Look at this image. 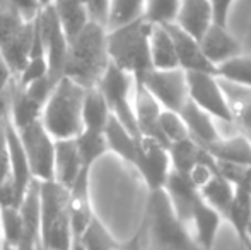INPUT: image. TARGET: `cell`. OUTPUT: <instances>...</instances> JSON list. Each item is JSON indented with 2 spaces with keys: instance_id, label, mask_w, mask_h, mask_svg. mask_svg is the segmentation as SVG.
<instances>
[{
  "instance_id": "cell-44",
  "label": "cell",
  "mask_w": 251,
  "mask_h": 250,
  "mask_svg": "<svg viewBox=\"0 0 251 250\" xmlns=\"http://www.w3.org/2000/svg\"><path fill=\"white\" fill-rule=\"evenodd\" d=\"M36 250H50V249H45V247H41V245H38Z\"/></svg>"
},
{
  "instance_id": "cell-3",
  "label": "cell",
  "mask_w": 251,
  "mask_h": 250,
  "mask_svg": "<svg viewBox=\"0 0 251 250\" xmlns=\"http://www.w3.org/2000/svg\"><path fill=\"white\" fill-rule=\"evenodd\" d=\"M86 87L60 77L41 111V124L55 140L74 139L82 132V101Z\"/></svg>"
},
{
  "instance_id": "cell-24",
  "label": "cell",
  "mask_w": 251,
  "mask_h": 250,
  "mask_svg": "<svg viewBox=\"0 0 251 250\" xmlns=\"http://www.w3.org/2000/svg\"><path fill=\"white\" fill-rule=\"evenodd\" d=\"M251 218V190L248 185H234V197H232L231 207L224 220L234 230L238 240L243 244L246 250H251L248 240H246V226Z\"/></svg>"
},
{
  "instance_id": "cell-23",
  "label": "cell",
  "mask_w": 251,
  "mask_h": 250,
  "mask_svg": "<svg viewBox=\"0 0 251 250\" xmlns=\"http://www.w3.org/2000/svg\"><path fill=\"white\" fill-rule=\"evenodd\" d=\"M48 5L53 9L67 38L72 40L91 21L89 10L84 0H50Z\"/></svg>"
},
{
  "instance_id": "cell-17",
  "label": "cell",
  "mask_w": 251,
  "mask_h": 250,
  "mask_svg": "<svg viewBox=\"0 0 251 250\" xmlns=\"http://www.w3.org/2000/svg\"><path fill=\"white\" fill-rule=\"evenodd\" d=\"M133 110H135V122L139 136L151 137L159 140L161 144L168 146L159 129V115H161V105L151 96V93L135 81V96H133Z\"/></svg>"
},
{
  "instance_id": "cell-19",
  "label": "cell",
  "mask_w": 251,
  "mask_h": 250,
  "mask_svg": "<svg viewBox=\"0 0 251 250\" xmlns=\"http://www.w3.org/2000/svg\"><path fill=\"white\" fill-rule=\"evenodd\" d=\"M205 149L217 163L251 168V142L243 132L239 136L227 137V139L221 137Z\"/></svg>"
},
{
  "instance_id": "cell-16",
  "label": "cell",
  "mask_w": 251,
  "mask_h": 250,
  "mask_svg": "<svg viewBox=\"0 0 251 250\" xmlns=\"http://www.w3.org/2000/svg\"><path fill=\"white\" fill-rule=\"evenodd\" d=\"M84 170L75 137L74 139L55 140V156H53V180L69 190ZM89 170V168H87Z\"/></svg>"
},
{
  "instance_id": "cell-40",
  "label": "cell",
  "mask_w": 251,
  "mask_h": 250,
  "mask_svg": "<svg viewBox=\"0 0 251 250\" xmlns=\"http://www.w3.org/2000/svg\"><path fill=\"white\" fill-rule=\"evenodd\" d=\"M246 240H248L250 247H251V218L248 221V226H246Z\"/></svg>"
},
{
  "instance_id": "cell-18",
  "label": "cell",
  "mask_w": 251,
  "mask_h": 250,
  "mask_svg": "<svg viewBox=\"0 0 251 250\" xmlns=\"http://www.w3.org/2000/svg\"><path fill=\"white\" fill-rule=\"evenodd\" d=\"M214 23V14L208 0H181L175 24L185 33L200 40Z\"/></svg>"
},
{
  "instance_id": "cell-29",
  "label": "cell",
  "mask_w": 251,
  "mask_h": 250,
  "mask_svg": "<svg viewBox=\"0 0 251 250\" xmlns=\"http://www.w3.org/2000/svg\"><path fill=\"white\" fill-rule=\"evenodd\" d=\"M75 144L84 168H89V170H93L98 160H101L108 153L104 132H98V130H82L75 137Z\"/></svg>"
},
{
  "instance_id": "cell-8",
  "label": "cell",
  "mask_w": 251,
  "mask_h": 250,
  "mask_svg": "<svg viewBox=\"0 0 251 250\" xmlns=\"http://www.w3.org/2000/svg\"><path fill=\"white\" fill-rule=\"evenodd\" d=\"M17 136L23 144L31 177L38 182L53 180V156H55V139L48 134L41 118L19 127Z\"/></svg>"
},
{
  "instance_id": "cell-30",
  "label": "cell",
  "mask_w": 251,
  "mask_h": 250,
  "mask_svg": "<svg viewBox=\"0 0 251 250\" xmlns=\"http://www.w3.org/2000/svg\"><path fill=\"white\" fill-rule=\"evenodd\" d=\"M0 231L3 244L21 250L24 244V224L17 206H0Z\"/></svg>"
},
{
  "instance_id": "cell-32",
  "label": "cell",
  "mask_w": 251,
  "mask_h": 250,
  "mask_svg": "<svg viewBox=\"0 0 251 250\" xmlns=\"http://www.w3.org/2000/svg\"><path fill=\"white\" fill-rule=\"evenodd\" d=\"M181 0H146L144 17L151 24L175 23Z\"/></svg>"
},
{
  "instance_id": "cell-5",
  "label": "cell",
  "mask_w": 251,
  "mask_h": 250,
  "mask_svg": "<svg viewBox=\"0 0 251 250\" xmlns=\"http://www.w3.org/2000/svg\"><path fill=\"white\" fill-rule=\"evenodd\" d=\"M144 223L161 250H200L190 228L176 214L164 189L149 192Z\"/></svg>"
},
{
  "instance_id": "cell-10",
  "label": "cell",
  "mask_w": 251,
  "mask_h": 250,
  "mask_svg": "<svg viewBox=\"0 0 251 250\" xmlns=\"http://www.w3.org/2000/svg\"><path fill=\"white\" fill-rule=\"evenodd\" d=\"M36 26L40 31L43 54L48 65V77L56 83L60 77H63V65H65L67 50H69V38L65 31L62 29L58 19L50 5L41 7L36 14Z\"/></svg>"
},
{
  "instance_id": "cell-13",
  "label": "cell",
  "mask_w": 251,
  "mask_h": 250,
  "mask_svg": "<svg viewBox=\"0 0 251 250\" xmlns=\"http://www.w3.org/2000/svg\"><path fill=\"white\" fill-rule=\"evenodd\" d=\"M168 28L169 34L175 43L176 57H178V65L185 72H208L215 74V67L207 60L200 47V41L190 36L188 33L178 28L175 23L164 24Z\"/></svg>"
},
{
  "instance_id": "cell-36",
  "label": "cell",
  "mask_w": 251,
  "mask_h": 250,
  "mask_svg": "<svg viewBox=\"0 0 251 250\" xmlns=\"http://www.w3.org/2000/svg\"><path fill=\"white\" fill-rule=\"evenodd\" d=\"M208 2H210L212 14H214V23L227 26L229 14H231V9L236 0H208Z\"/></svg>"
},
{
  "instance_id": "cell-35",
  "label": "cell",
  "mask_w": 251,
  "mask_h": 250,
  "mask_svg": "<svg viewBox=\"0 0 251 250\" xmlns=\"http://www.w3.org/2000/svg\"><path fill=\"white\" fill-rule=\"evenodd\" d=\"M0 3L12 9L23 19H34L41 10V0H0Z\"/></svg>"
},
{
  "instance_id": "cell-39",
  "label": "cell",
  "mask_w": 251,
  "mask_h": 250,
  "mask_svg": "<svg viewBox=\"0 0 251 250\" xmlns=\"http://www.w3.org/2000/svg\"><path fill=\"white\" fill-rule=\"evenodd\" d=\"M69 250H86V249H84V245L80 244L79 238H72V244H70Z\"/></svg>"
},
{
  "instance_id": "cell-11",
  "label": "cell",
  "mask_w": 251,
  "mask_h": 250,
  "mask_svg": "<svg viewBox=\"0 0 251 250\" xmlns=\"http://www.w3.org/2000/svg\"><path fill=\"white\" fill-rule=\"evenodd\" d=\"M133 168L140 173L149 192L162 190L171 173V158L168 146L151 137L140 136Z\"/></svg>"
},
{
  "instance_id": "cell-43",
  "label": "cell",
  "mask_w": 251,
  "mask_h": 250,
  "mask_svg": "<svg viewBox=\"0 0 251 250\" xmlns=\"http://www.w3.org/2000/svg\"><path fill=\"white\" fill-rule=\"evenodd\" d=\"M3 247V240H2V231H0V250Z\"/></svg>"
},
{
  "instance_id": "cell-12",
  "label": "cell",
  "mask_w": 251,
  "mask_h": 250,
  "mask_svg": "<svg viewBox=\"0 0 251 250\" xmlns=\"http://www.w3.org/2000/svg\"><path fill=\"white\" fill-rule=\"evenodd\" d=\"M3 127H5V139H7V149H9V167H10V182H12L14 195L16 202L19 204L23 199L24 192L29 187V184L34 180L31 177L29 165H27L26 154H24L23 144L17 136L16 127L9 120V117L3 118Z\"/></svg>"
},
{
  "instance_id": "cell-22",
  "label": "cell",
  "mask_w": 251,
  "mask_h": 250,
  "mask_svg": "<svg viewBox=\"0 0 251 250\" xmlns=\"http://www.w3.org/2000/svg\"><path fill=\"white\" fill-rule=\"evenodd\" d=\"M149 52L152 69L168 70L178 69V57H176L175 43L164 24H152L149 36Z\"/></svg>"
},
{
  "instance_id": "cell-46",
  "label": "cell",
  "mask_w": 251,
  "mask_h": 250,
  "mask_svg": "<svg viewBox=\"0 0 251 250\" xmlns=\"http://www.w3.org/2000/svg\"><path fill=\"white\" fill-rule=\"evenodd\" d=\"M250 190H251V178H250Z\"/></svg>"
},
{
  "instance_id": "cell-45",
  "label": "cell",
  "mask_w": 251,
  "mask_h": 250,
  "mask_svg": "<svg viewBox=\"0 0 251 250\" xmlns=\"http://www.w3.org/2000/svg\"><path fill=\"white\" fill-rule=\"evenodd\" d=\"M243 134H245V132H243ZM246 137H248V139H250V142H251V134H246Z\"/></svg>"
},
{
  "instance_id": "cell-9",
  "label": "cell",
  "mask_w": 251,
  "mask_h": 250,
  "mask_svg": "<svg viewBox=\"0 0 251 250\" xmlns=\"http://www.w3.org/2000/svg\"><path fill=\"white\" fill-rule=\"evenodd\" d=\"M140 83L151 96L161 105L162 110L179 111L188 101V84H186V72L183 69L157 70L151 69Z\"/></svg>"
},
{
  "instance_id": "cell-27",
  "label": "cell",
  "mask_w": 251,
  "mask_h": 250,
  "mask_svg": "<svg viewBox=\"0 0 251 250\" xmlns=\"http://www.w3.org/2000/svg\"><path fill=\"white\" fill-rule=\"evenodd\" d=\"M215 76L231 86L251 91V57L239 54L215 67Z\"/></svg>"
},
{
  "instance_id": "cell-42",
  "label": "cell",
  "mask_w": 251,
  "mask_h": 250,
  "mask_svg": "<svg viewBox=\"0 0 251 250\" xmlns=\"http://www.w3.org/2000/svg\"><path fill=\"white\" fill-rule=\"evenodd\" d=\"M48 3H50V0H41V7L48 5Z\"/></svg>"
},
{
  "instance_id": "cell-34",
  "label": "cell",
  "mask_w": 251,
  "mask_h": 250,
  "mask_svg": "<svg viewBox=\"0 0 251 250\" xmlns=\"http://www.w3.org/2000/svg\"><path fill=\"white\" fill-rule=\"evenodd\" d=\"M14 79H16V76L0 54V120L5 118L9 113V93Z\"/></svg>"
},
{
  "instance_id": "cell-33",
  "label": "cell",
  "mask_w": 251,
  "mask_h": 250,
  "mask_svg": "<svg viewBox=\"0 0 251 250\" xmlns=\"http://www.w3.org/2000/svg\"><path fill=\"white\" fill-rule=\"evenodd\" d=\"M243 98H229L232 111H234V124H238L245 134H251V91L243 89Z\"/></svg>"
},
{
  "instance_id": "cell-31",
  "label": "cell",
  "mask_w": 251,
  "mask_h": 250,
  "mask_svg": "<svg viewBox=\"0 0 251 250\" xmlns=\"http://www.w3.org/2000/svg\"><path fill=\"white\" fill-rule=\"evenodd\" d=\"M159 129H161V134L164 137L168 147L169 144L179 142V140H185L190 137L185 122H183L181 115L178 111L161 110V115H159Z\"/></svg>"
},
{
  "instance_id": "cell-2",
  "label": "cell",
  "mask_w": 251,
  "mask_h": 250,
  "mask_svg": "<svg viewBox=\"0 0 251 250\" xmlns=\"http://www.w3.org/2000/svg\"><path fill=\"white\" fill-rule=\"evenodd\" d=\"M152 24L146 17L106 29L108 57L113 65L140 81L152 69L149 36Z\"/></svg>"
},
{
  "instance_id": "cell-28",
  "label": "cell",
  "mask_w": 251,
  "mask_h": 250,
  "mask_svg": "<svg viewBox=\"0 0 251 250\" xmlns=\"http://www.w3.org/2000/svg\"><path fill=\"white\" fill-rule=\"evenodd\" d=\"M146 0H109L106 14V29L128 24L135 19L144 17Z\"/></svg>"
},
{
  "instance_id": "cell-1",
  "label": "cell",
  "mask_w": 251,
  "mask_h": 250,
  "mask_svg": "<svg viewBox=\"0 0 251 250\" xmlns=\"http://www.w3.org/2000/svg\"><path fill=\"white\" fill-rule=\"evenodd\" d=\"M108 65L106 28L96 21H89L72 40H69L63 77H69L87 89L98 86Z\"/></svg>"
},
{
  "instance_id": "cell-15",
  "label": "cell",
  "mask_w": 251,
  "mask_h": 250,
  "mask_svg": "<svg viewBox=\"0 0 251 250\" xmlns=\"http://www.w3.org/2000/svg\"><path fill=\"white\" fill-rule=\"evenodd\" d=\"M222 224V216L212 209L203 199L197 200L188 218V228L200 250H212Z\"/></svg>"
},
{
  "instance_id": "cell-26",
  "label": "cell",
  "mask_w": 251,
  "mask_h": 250,
  "mask_svg": "<svg viewBox=\"0 0 251 250\" xmlns=\"http://www.w3.org/2000/svg\"><path fill=\"white\" fill-rule=\"evenodd\" d=\"M109 118H111V111L100 89L96 86L87 87L82 101V130L104 132Z\"/></svg>"
},
{
  "instance_id": "cell-21",
  "label": "cell",
  "mask_w": 251,
  "mask_h": 250,
  "mask_svg": "<svg viewBox=\"0 0 251 250\" xmlns=\"http://www.w3.org/2000/svg\"><path fill=\"white\" fill-rule=\"evenodd\" d=\"M139 137L140 136L130 132L125 125H122L113 117L109 118L108 125L104 127V139L106 146H108V153L116 154L132 167L135 163L137 149H139Z\"/></svg>"
},
{
  "instance_id": "cell-14",
  "label": "cell",
  "mask_w": 251,
  "mask_h": 250,
  "mask_svg": "<svg viewBox=\"0 0 251 250\" xmlns=\"http://www.w3.org/2000/svg\"><path fill=\"white\" fill-rule=\"evenodd\" d=\"M199 41L203 55L214 67L243 54V47L238 41V38L227 29V26H222L217 23H212Z\"/></svg>"
},
{
  "instance_id": "cell-37",
  "label": "cell",
  "mask_w": 251,
  "mask_h": 250,
  "mask_svg": "<svg viewBox=\"0 0 251 250\" xmlns=\"http://www.w3.org/2000/svg\"><path fill=\"white\" fill-rule=\"evenodd\" d=\"M146 237H147V228H146V223L142 221V224H140V228L135 231V235L130 237L128 240L120 242L116 250H146Z\"/></svg>"
},
{
  "instance_id": "cell-25",
  "label": "cell",
  "mask_w": 251,
  "mask_h": 250,
  "mask_svg": "<svg viewBox=\"0 0 251 250\" xmlns=\"http://www.w3.org/2000/svg\"><path fill=\"white\" fill-rule=\"evenodd\" d=\"M200 197L219 214L222 216V220L227 214L229 207H231L232 197H234V185L221 173V170L215 171L214 175H210L205 184L200 185L199 189Z\"/></svg>"
},
{
  "instance_id": "cell-6",
  "label": "cell",
  "mask_w": 251,
  "mask_h": 250,
  "mask_svg": "<svg viewBox=\"0 0 251 250\" xmlns=\"http://www.w3.org/2000/svg\"><path fill=\"white\" fill-rule=\"evenodd\" d=\"M98 89L108 103L111 117L116 118L122 125H125L130 132L139 136L133 110V96H135V79L125 70L118 69L109 62L104 74L98 83Z\"/></svg>"
},
{
  "instance_id": "cell-20",
  "label": "cell",
  "mask_w": 251,
  "mask_h": 250,
  "mask_svg": "<svg viewBox=\"0 0 251 250\" xmlns=\"http://www.w3.org/2000/svg\"><path fill=\"white\" fill-rule=\"evenodd\" d=\"M178 113L181 115L183 122H185L190 139L199 142L200 146L207 147L222 137L221 134H219L217 127H215V118L210 117L208 113H205L203 110H200V108L197 107V105H193L190 100L186 101L185 107H183Z\"/></svg>"
},
{
  "instance_id": "cell-41",
  "label": "cell",
  "mask_w": 251,
  "mask_h": 250,
  "mask_svg": "<svg viewBox=\"0 0 251 250\" xmlns=\"http://www.w3.org/2000/svg\"><path fill=\"white\" fill-rule=\"evenodd\" d=\"M2 250H17V249H14V247H10V245L3 244V247H2Z\"/></svg>"
},
{
  "instance_id": "cell-38",
  "label": "cell",
  "mask_w": 251,
  "mask_h": 250,
  "mask_svg": "<svg viewBox=\"0 0 251 250\" xmlns=\"http://www.w3.org/2000/svg\"><path fill=\"white\" fill-rule=\"evenodd\" d=\"M89 10L91 21H96L104 26L106 24V14H108V3L109 0H84ZM106 28V26H104Z\"/></svg>"
},
{
  "instance_id": "cell-7",
  "label": "cell",
  "mask_w": 251,
  "mask_h": 250,
  "mask_svg": "<svg viewBox=\"0 0 251 250\" xmlns=\"http://www.w3.org/2000/svg\"><path fill=\"white\" fill-rule=\"evenodd\" d=\"M188 84V100L193 105L214 117L215 120L234 122L231 101L222 87V81L215 74L208 72H186Z\"/></svg>"
},
{
  "instance_id": "cell-4",
  "label": "cell",
  "mask_w": 251,
  "mask_h": 250,
  "mask_svg": "<svg viewBox=\"0 0 251 250\" xmlns=\"http://www.w3.org/2000/svg\"><path fill=\"white\" fill-rule=\"evenodd\" d=\"M38 184L40 245L50 250H69L74 238L69 216V190L55 180Z\"/></svg>"
}]
</instances>
